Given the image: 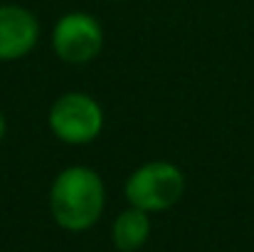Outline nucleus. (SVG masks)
<instances>
[{"instance_id": "5", "label": "nucleus", "mask_w": 254, "mask_h": 252, "mask_svg": "<svg viewBox=\"0 0 254 252\" xmlns=\"http://www.w3.org/2000/svg\"><path fill=\"white\" fill-rule=\"evenodd\" d=\"M40 40V22L35 12L22 5H0V62H17L27 57Z\"/></svg>"}, {"instance_id": "8", "label": "nucleus", "mask_w": 254, "mask_h": 252, "mask_svg": "<svg viewBox=\"0 0 254 252\" xmlns=\"http://www.w3.org/2000/svg\"><path fill=\"white\" fill-rule=\"evenodd\" d=\"M111 2H121V0H111Z\"/></svg>"}, {"instance_id": "7", "label": "nucleus", "mask_w": 254, "mask_h": 252, "mask_svg": "<svg viewBox=\"0 0 254 252\" xmlns=\"http://www.w3.org/2000/svg\"><path fill=\"white\" fill-rule=\"evenodd\" d=\"M5 131H7V124H5V116H2V111H0V144H2V139H5Z\"/></svg>"}, {"instance_id": "2", "label": "nucleus", "mask_w": 254, "mask_h": 252, "mask_svg": "<svg viewBox=\"0 0 254 252\" xmlns=\"http://www.w3.org/2000/svg\"><path fill=\"white\" fill-rule=\"evenodd\" d=\"M185 193V175L170 161H148L124 183V195L128 205L141 208L146 213H163L170 210Z\"/></svg>"}, {"instance_id": "4", "label": "nucleus", "mask_w": 254, "mask_h": 252, "mask_svg": "<svg viewBox=\"0 0 254 252\" xmlns=\"http://www.w3.org/2000/svg\"><path fill=\"white\" fill-rule=\"evenodd\" d=\"M104 47V27L91 12H67L55 22L52 30V50L62 62L86 65L101 55Z\"/></svg>"}, {"instance_id": "1", "label": "nucleus", "mask_w": 254, "mask_h": 252, "mask_svg": "<svg viewBox=\"0 0 254 252\" xmlns=\"http://www.w3.org/2000/svg\"><path fill=\"white\" fill-rule=\"evenodd\" d=\"M106 205V185L89 166L62 168L50 185V213L62 230H91Z\"/></svg>"}, {"instance_id": "3", "label": "nucleus", "mask_w": 254, "mask_h": 252, "mask_svg": "<svg viewBox=\"0 0 254 252\" xmlns=\"http://www.w3.org/2000/svg\"><path fill=\"white\" fill-rule=\"evenodd\" d=\"M47 126L62 144L86 146L104 131V109L86 91H67L50 106Z\"/></svg>"}, {"instance_id": "6", "label": "nucleus", "mask_w": 254, "mask_h": 252, "mask_svg": "<svg viewBox=\"0 0 254 252\" xmlns=\"http://www.w3.org/2000/svg\"><path fill=\"white\" fill-rule=\"evenodd\" d=\"M151 238V218L141 208H126L114 218L111 225V243L119 252L141 250Z\"/></svg>"}]
</instances>
